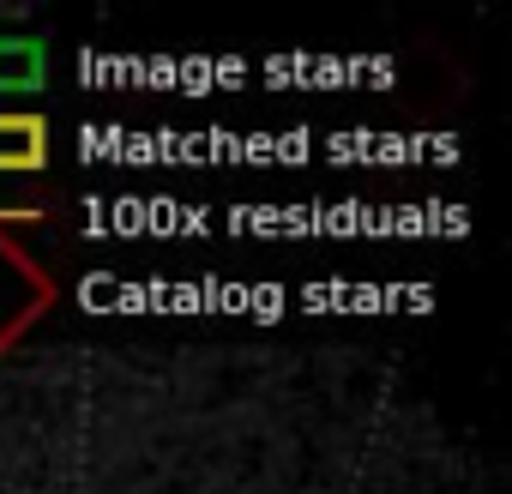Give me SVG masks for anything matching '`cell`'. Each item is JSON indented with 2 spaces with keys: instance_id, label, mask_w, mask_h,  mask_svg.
Listing matches in <instances>:
<instances>
[{
  "instance_id": "cell-1",
  "label": "cell",
  "mask_w": 512,
  "mask_h": 494,
  "mask_svg": "<svg viewBox=\"0 0 512 494\" xmlns=\"http://www.w3.org/2000/svg\"><path fill=\"white\" fill-rule=\"evenodd\" d=\"M49 302H55V278L25 254L19 241L0 235V350H7Z\"/></svg>"
},
{
  "instance_id": "cell-2",
  "label": "cell",
  "mask_w": 512,
  "mask_h": 494,
  "mask_svg": "<svg viewBox=\"0 0 512 494\" xmlns=\"http://www.w3.org/2000/svg\"><path fill=\"white\" fill-rule=\"evenodd\" d=\"M49 127L37 115H0V169H43Z\"/></svg>"
},
{
  "instance_id": "cell-3",
  "label": "cell",
  "mask_w": 512,
  "mask_h": 494,
  "mask_svg": "<svg viewBox=\"0 0 512 494\" xmlns=\"http://www.w3.org/2000/svg\"><path fill=\"white\" fill-rule=\"evenodd\" d=\"M37 85H43V49L25 37H0V97L37 91Z\"/></svg>"
}]
</instances>
